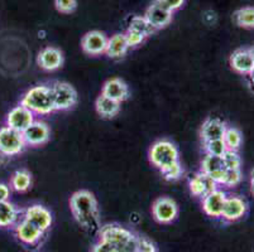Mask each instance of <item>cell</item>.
I'll return each instance as SVG.
<instances>
[{
    "label": "cell",
    "instance_id": "33",
    "mask_svg": "<svg viewBox=\"0 0 254 252\" xmlns=\"http://www.w3.org/2000/svg\"><path fill=\"white\" fill-rule=\"evenodd\" d=\"M242 180L240 169H226L223 184L226 187H234Z\"/></svg>",
    "mask_w": 254,
    "mask_h": 252
},
{
    "label": "cell",
    "instance_id": "25",
    "mask_svg": "<svg viewBox=\"0 0 254 252\" xmlns=\"http://www.w3.org/2000/svg\"><path fill=\"white\" fill-rule=\"evenodd\" d=\"M32 186V175L27 170H17L10 178V188L15 192L28 191Z\"/></svg>",
    "mask_w": 254,
    "mask_h": 252
},
{
    "label": "cell",
    "instance_id": "20",
    "mask_svg": "<svg viewBox=\"0 0 254 252\" xmlns=\"http://www.w3.org/2000/svg\"><path fill=\"white\" fill-rule=\"evenodd\" d=\"M101 95L113 99L118 102H123L129 97L128 85L120 78H112L105 82Z\"/></svg>",
    "mask_w": 254,
    "mask_h": 252
},
{
    "label": "cell",
    "instance_id": "30",
    "mask_svg": "<svg viewBox=\"0 0 254 252\" xmlns=\"http://www.w3.org/2000/svg\"><path fill=\"white\" fill-rule=\"evenodd\" d=\"M221 158H223L224 165H225L226 169H240L242 160H240V156L237 151H234V150H226Z\"/></svg>",
    "mask_w": 254,
    "mask_h": 252
},
{
    "label": "cell",
    "instance_id": "23",
    "mask_svg": "<svg viewBox=\"0 0 254 252\" xmlns=\"http://www.w3.org/2000/svg\"><path fill=\"white\" fill-rule=\"evenodd\" d=\"M19 211L9 201H0V227H13L18 223Z\"/></svg>",
    "mask_w": 254,
    "mask_h": 252
},
{
    "label": "cell",
    "instance_id": "15",
    "mask_svg": "<svg viewBox=\"0 0 254 252\" xmlns=\"http://www.w3.org/2000/svg\"><path fill=\"white\" fill-rule=\"evenodd\" d=\"M226 200V194L224 191L216 188L215 191H212L207 196L202 198V209L205 213L212 218H219L221 217V212H223L224 203Z\"/></svg>",
    "mask_w": 254,
    "mask_h": 252
},
{
    "label": "cell",
    "instance_id": "27",
    "mask_svg": "<svg viewBox=\"0 0 254 252\" xmlns=\"http://www.w3.org/2000/svg\"><path fill=\"white\" fill-rule=\"evenodd\" d=\"M128 31H133V32H137V33L143 34L145 38L151 36L153 32H156L153 29V27H152V25L147 22V19H145L144 17H133L131 18L130 23H129Z\"/></svg>",
    "mask_w": 254,
    "mask_h": 252
},
{
    "label": "cell",
    "instance_id": "37",
    "mask_svg": "<svg viewBox=\"0 0 254 252\" xmlns=\"http://www.w3.org/2000/svg\"><path fill=\"white\" fill-rule=\"evenodd\" d=\"M10 197V188L6 184L0 183V201H9Z\"/></svg>",
    "mask_w": 254,
    "mask_h": 252
},
{
    "label": "cell",
    "instance_id": "7",
    "mask_svg": "<svg viewBox=\"0 0 254 252\" xmlns=\"http://www.w3.org/2000/svg\"><path fill=\"white\" fill-rule=\"evenodd\" d=\"M152 214L158 223L168 225L179 216V207L176 202L168 197H161L154 201L152 205Z\"/></svg>",
    "mask_w": 254,
    "mask_h": 252
},
{
    "label": "cell",
    "instance_id": "10",
    "mask_svg": "<svg viewBox=\"0 0 254 252\" xmlns=\"http://www.w3.org/2000/svg\"><path fill=\"white\" fill-rule=\"evenodd\" d=\"M33 122L34 114L23 105H18L11 108L6 116V126L19 133H23Z\"/></svg>",
    "mask_w": 254,
    "mask_h": 252
},
{
    "label": "cell",
    "instance_id": "39",
    "mask_svg": "<svg viewBox=\"0 0 254 252\" xmlns=\"http://www.w3.org/2000/svg\"><path fill=\"white\" fill-rule=\"evenodd\" d=\"M251 189L254 194V169L252 170V175H251Z\"/></svg>",
    "mask_w": 254,
    "mask_h": 252
},
{
    "label": "cell",
    "instance_id": "22",
    "mask_svg": "<svg viewBox=\"0 0 254 252\" xmlns=\"http://www.w3.org/2000/svg\"><path fill=\"white\" fill-rule=\"evenodd\" d=\"M129 46L128 42H127L126 34L118 33L114 34L112 38L108 39V47H106V55L110 57V58H122L126 55V53L128 52Z\"/></svg>",
    "mask_w": 254,
    "mask_h": 252
},
{
    "label": "cell",
    "instance_id": "18",
    "mask_svg": "<svg viewBox=\"0 0 254 252\" xmlns=\"http://www.w3.org/2000/svg\"><path fill=\"white\" fill-rule=\"evenodd\" d=\"M247 204L239 197H226L221 217L226 222H235L246 214Z\"/></svg>",
    "mask_w": 254,
    "mask_h": 252
},
{
    "label": "cell",
    "instance_id": "42",
    "mask_svg": "<svg viewBox=\"0 0 254 252\" xmlns=\"http://www.w3.org/2000/svg\"><path fill=\"white\" fill-rule=\"evenodd\" d=\"M151 252H157V251H151Z\"/></svg>",
    "mask_w": 254,
    "mask_h": 252
},
{
    "label": "cell",
    "instance_id": "28",
    "mask_svg": "<svg viewBox=\"0 0 254 252\" xmlns=\"http://www.w3.org/2000/svg\"><path fill=\"white\" fill-rule=\"evenodd\" d=\"M223 140L226 145V149L237 151L242 145V134L235 128H226Z\"/></svg>",
    "mask_w": 254,
    "mask_h": 252
},
{
    "label": "cell",
    "instance_id": "19",
    "mask_svg": "<svg viewBox=\"0 0 254 252\" xmlns=\"http://www.w3.org/2000/svg\"><path fill=\"white\" fill-rule=\"evenodd\" d=\"M230 66L240 75H249L254 69L251 50H238L230 57Z\"/></svg>",
    "mask_w": 254,
    "mask_h": 252
},
{
    "label": "cell",
    "instance_id": "29",
    "mask_svg": "<svg viewBox=\"0 0 254 252\" xmlns=\"http://www.w3.org/2000/svg\"><path fill=\"white\" fill-rule=\"evenodd\" d=\"M204 149L206 154L216 156H223L224 152L226 151V145L223 139L218 140H210V142H204Z\"/></svg>",
    "mask_w": 254,
    "mask_h": 252
},
{
    "label": "cell",
    "instance_id": "12",
    "mask_svg": "<svg viewBox=\"0 0 254 252\" xmlns=\"http://www.w3.org/2000/svg\"><path fill=\"white\" fill-rule=\"evenodd\" d=\"M22 134L25 144L31 145V147H39V145L46 144L51 136V131L47 124L43 121H36V120Z\"/></svg>",
    "mask_w": 254,
    "mask_h": 252
},
{
    "label": "cell",
    "instance_id": "8",
    "mask_svg": "<svg viewBox=\"0 0 254 252\" xmlns=\"http://www.w3.org/2000/svg\"><path fill=\"white\" fill-rule=\"evenodd\" d=\"M144 18L153 27L154 31L167 27L172 20V11L161 3V0H154L145 11Z\"/></svg>",
    "mask_w": 254,
    "mask_h": 252
},
{
    "label": "cell",
    "instance_id": "11",
    "mask_svg": "<svg viewBox=\"0 0 254 252\" xmlns=\"http://www.w3.org/2000/svg\"><path fill=\"white\" fill-rule=\"evenodd\" d=\"M14 235L18 241L22 242L25 246H36L42 241L45 232L38 230L36 226L29 223L28 221L23 219L14 226Z\"/></svg>",
    "mask_w": 254,
    "mask_h": 252
},
{
    "label": "cell",
    "instance_id": "4",
    "mask_svg": "<svg viewBox=\"0 0 254 252\" xmlns=\"http://www.w3.org/2000/svg\"><path fill=\"white\" fill-rule=\"evenodd\" d=\"M149 160L161 172L168 166L180 161L176 145L168 140H159L152 145L149 150Z\"/></svg>",
    "mask_w": 254,
    "mask_h": 252
},
{
    "label": "cell",
    "instance_id": "31",
    "mask_svg": "<svg viewBox=\"0 0 254 252\" xmlns=\"http://www.w3.org/2000/svg\"><path fill=\"white\" fill-rule=\"evenodd\" d=\"M161 173H162V175L165 177L166 180H176L181 177L182 173H184V169H182L180 161H177V163H175L173 165L163 169Z\"/></svg>",
    "mask_w": 254,
    "mask_h": 252
},
{
    "label": "cell",
    "instance_id": "17",
    "mask_svg": "<svg viewBox=\"0 0 254 252\" xmlns=\"http://www.w3.org/2000/svg\"><path fill=\"white\" fill-rule=\"evenodd\" d=\"M218 184L211 179L207 174L200 172L197 174L193 175L189 182V187H190L191 193L198 198H204L212 191H215Z\"/></svg>",
    "mask_w": 254,
    "mask_h": 252
},
{
    "label": "cell",
    "instance_id": "21",
    "mask_svg": "<svg viewBox=\"0 0 254 252\" xmlns=\"http://www.w3.org/2000/svg\"><path fill=\"white\" fill-rule=\"evenodd\" d=\"M226 130L225 122L219 119H207L202 124L201 128V139L202 142H210V140H218L223 139Z\"/></svg>",
    "mask_w": 254,
    "mask_h": 252
},
{
    "label": "cell",
    "instance_id": "34",
    "mask_svg": "<svg viewBox=\"0 0 254 252\" xmlns=\"http://www.w3.org/2000/svg\"><path fill=\"white\" fill-rule=\"evenodd\" d=\"M126 38H127V42H128L129 48H131V47H137V46L142 45L143 41L145 39V37L143 36V34L137 33V32L128 31L126 33Z\"/></svg>",
    "mask_w": 254,
    "mask_h": 252
},
{
    "label": "cell",
    "instance_id": "3",
    "mask_svg": "<svg viewBox=\"0 0 254 252\" xmlns=\"http://www.w3.org/2000/svg\"><path fill=\"white\" fill-rule=\"evenodd\" d=\"M20 105L31 110L33 114L37 115H48L55 111L52 101V94H51V87L46 85H39V86L32 87L31 90L25 92L23 96Z\"/></svg>",
    "mask_w": 254,
    "mask_h": 252
},
{
    "label": "cell",
    "instance_id": "14",
    "mask_svg": "<svg viewBox=\"0 0 254 252\" xmlns=\"http://www.w3.org/2000/svg\"><path fill=\"white\" fill-rule=\"evenodd\" d=\"M201 172L209 175L216 184H223V180L226 172L223 158H221V156L206 154L205 158L202 159Z\"/></svg>",
    "mask_w": 254,
    "mask_h": 252
},
{
    "label": "cell",
    "instance_id": "13",
    "mask_svg": "<svg viewBox=\"0 0 254 252\" xmlns=\"http://www.w3.org/2000/svg\"><path fill=\"white\" fill-rule=\"evenodd\" d=\"M81 47L85 53L90 55H99L105 53L108 47V37L99 31H91L84 36Z\"/></svg>",
    "mask_w": 254,
    "mask_h": 252
},
{
    "label": "cell",
    "instance_id": "32",
    "mask_svg": "<svg viewBox=\"0 0 254 252\" xmlns=\"http://www.w3.org/2000/svg\"><path fill=\"white\" fill-rule=\"evenodd\" d=\"M55 6L60 13L71 14L77 8V0H55Z\"/></svg>",
    "mask_w": 254,
    "mask_h": 252
},
{
    "label": "cell",
    "instance_id": "6",
    "mask_svg": "<svg viewBox=\"0 0 254 252\" xmlns=\"http://www.w3.org/2000/svg\"><path fill=\"white\" fill-rule=\"evenodd\" d=\"M23 134L4 126L0 129V152L4 156H14L20 154L25 148Z\"/></svg>",
    "mask_w": 254,
    "mask_h": 252
},
{
    "label": "cell",
    "instance_id": "24",
    "mask_svg": "<svg viewBox=\"0 0 254 252\" xmlns=\"http://www.w3.org/2000/svg\"><path fill=\"white\" fill-rule=\"evenodd\" d=\"M95 106L98 114L104 119H112V117L117 116L120 111V102L104 96V95L98 97Z\"/></svg>",
    "mask_w": 254,
    "mask_h": 252
},
{
    "label": "cell",
    "instance_id": "2",
    "mask_svg": "<svg viewBox=\"0 0 254 252\" xmlns=\"http://www.w3.org/2000/svg\"><path fill=\"white\" fill-rule=\"evenodd\" d=\"M100 239L109 241L114 246L115 252H139L140 237L131 231L115 223L105 225L99 230Z\"/></svg>",
    "mask_w": 254,
    "mask_h": 252
},
{
    "label": "cell",
    "instance_id": "5",
    "mask_svg": "<svg viewBox=\"0 0 254 252\" xmlns=\"http://www.w3.org/2000/svg\"><path fill=\"white\" fill-rule=\"evenodd\" d=\"M55 111H66L72 108L77 102V92L66 82H56L51 86Z\"/></svg>",
    "mask_w": 254,
    "mask_h": 252
},
{
    "label": "cell",
    "instance_id": "36",
    "mask_svg": "<svg viewBox=\"0 0 254 252\" xmlns=\"http://www.w3.org/2000/svg\"><path fill=\"white\" fill-rule=\"evenodd\" d=\"M161 3L165 6H167L171 11L179 10L182 5L185 4V0H161Z\"/></svg>",
    "mask_w": 254,
    "mask_h": 252
},
{
    "label": "cell",
    "instance_id": "35",
    "mask_svg": "<svg viewBox=\"0 0 254 252\" xmlns=\"http://www.w3.org/2000/svg\"><path fill=\"white\" fill-rule=\"evenodd\" d=\"M91 252H115V249L109 241L99 239V241L92 246Z\"/></svg>",
    "mask_w": 254,
    "mask_h": 252
},
{
    "label": "cell",
    "instance_id": "40",
    "mask_svg": "<svg viewBox=\"0 0 254 252\" xmlns=\"http://www.w3.org/2000/svg\"><path fill=\"white\" fill-rule=\"evenodd\" d=\"M251 53H252V57H253V62H254V48L253 50H251Z\"/></svg>",
    "mask_w": 254,
    "mask_h": 252
},
{
    "label": "cell",
    "instance_id": "41",
    "mask_svg": "<svg viewBox=\"0 0 254 252\" xmlns=\"http://www.w3.org/2000/svg\"><path fill=\"white\" fill-rule=\"evenodd\" d=\"M3 154H1V152H0V163H1V158H3Z\"/></svg>",
    "mask_w": 254,
    "mask_h": 252
},
{
    "label": "cell",
    "instance_id": "1",
    "mask_svg": "<svg viewBox=\"0 0 254 252\" xmlns=\"http://www.w3.org/2000/svg\"><path fill=\"white\" fill-rule=\"evenodd\" d=\"M70 208L76 221L85 228H96L99 209L94 194L89 191H78L70 200Z\"/></svg>",
    "mask_w": 254,
    "mask_h": 252
},
{
    "label": "cell",
    "instance_id": "9",
    "mask_svg": "<svg viewBox=\"0 0 254 252\" xmlns=\"http://www.w3.org/2000/svg\"><path fill=\"white\" fill-rule=\"evenodd\" d=\"M33 226H36L42 232H47L52 226V213L47 208L41 204H33L24 211V218Z\"/></svg>",
    "mask_w": 254,
    "mask_h": 252
},
{
    "label": "cell",
    "instance_id": "16",
    "mask_svg": "<svg viewBox=\"0 0 254 252\" xmlns=\"http://www.w3.org/2000/svg\"><path fill=\"white\" fill-rule=\"evenodd\" d=\"M37 63L45 71H56L64 64V54L55 47H46L39 52Z\"/></svg>",
    "mask_w": 254,
    "mask_h": 252
},
{
    "label": "cell",
    "instance_id": "26",
    "mask_svg": "<svg viewBox=\"0 0 254 252\" xmlns=\"http://www.w3.org/2000/svg\"><path fill=\"white\" fill-rule=\"evenodd\" d=\"M234 20L239 27L254 29V6H246L235 11Z\"/></svg>",
    "mask_w": 254,
    "mask_h": 252
},
{
    "label": "cell",
    "instance_id": "38",
    "mask_svg": "<svg viewBox=\"0 0 254 252\" xmlns=\"http://www.w3.org/2000/svg\"><path fill=\"white\" fill-rule=\"evenodd\" d=\"M248 85L249 89H251L254 94V69L248 75Z\"/></svg>",
    "mask_w": 254,
    "mask_h": 252
}]
</instances>
